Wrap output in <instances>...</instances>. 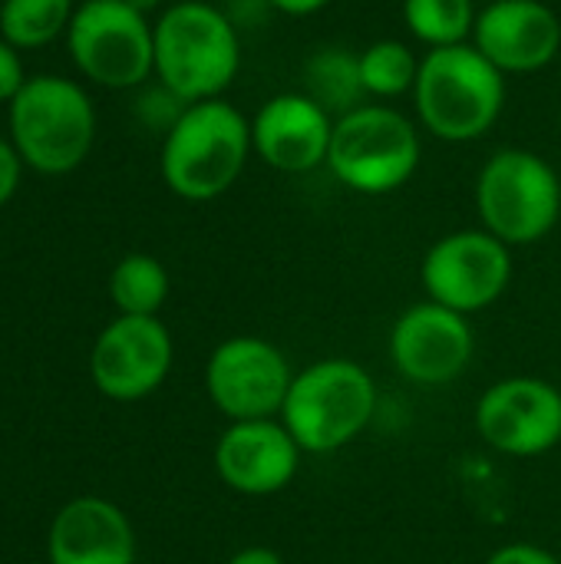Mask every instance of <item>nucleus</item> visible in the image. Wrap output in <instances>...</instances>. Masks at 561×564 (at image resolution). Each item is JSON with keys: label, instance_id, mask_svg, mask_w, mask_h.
<instances>
[{"label": "nucleus", "instance_id": "obj_24", "mask_svg": "<svg viewBox=\"0 0 561 564\" xmlns=\"http://www.w3.org/2000/svg\"><path fill=\"white\" fill-rule=\"evenodd\" d=\"M23 83H26V76H23L20 50L0 36V102H10L23 89Z\"/></svg>", "mask_w": 561, "mask_h": 564}, {"label": "nucleus", "instance_id": "obj_30", "mask_svg": "<svg viewBox=\"0 0 561 564\" xmlns=\"http://www.w3.org/2000/svg\"><path fill=\"white\" fill-rule=\"evenodd\" d=\"M559 129H561V106H559Z\"/></svg>", "mask_w": 561, "mask_h": 564}, {"label": "nucleus", "instance_id": "obj_7", "mask_svg": "<svg viewBox=\"0 0 561 564\" xmlns=\"http://www.w3.org/2000/svg\"><path fill=\"white\" fill-rule=\"evenodd\" d=\"M476 208L489 235L516 245H536L561 218L559 172L529 149H499L476 175Z\"/></svg>", "mask_w": 561, "mask_h": 564}, {"label": "nucleus", "instance_id": "obj_8", "mask_svg": "<svg viewBox=\"0 0 561 564\" xmlns=\"http://www.w3.org/2000/svg\"><path fill=\"white\" fill-rule=\"evenodd\" d=\"M66 46L76 69L106 89H136L155 76V40L145 13L126 0H83Z\"/></svg>", "mask_w": 561, "mask_h": 564}, {"label": "nucleus", "instance_id": "obj_16", "mask_svg": "<svg viewBox=\"0 0 561 564\" xmlns=\"http://www.w3.org/2000/svg\"><path fill=\"white\" fill-rule=\"evenodd\" d=\"M334 116L308 93H278L251 119L255 155L284 175H304L327 165Z\"/></svg>", "mask_w": 561, "mask_h": 564}, {"label": "nucleus", "instance_id": "obj_27", "mask_svg": "<svg viewBox=\"0 0 561 564\" xmlns=\"http://www.w3.org/2000/svg\"><path fill=\"white\" fill-rule=\"evenodd\" d=\"M228 564H284V558L268 545H248V549L235 552Z\"/></svg>", "mask_w": 561, "mask_h": 564}, {"label": "nucleus", "instance_id": "obj_17", "mask_svg": "<svg viewBox=\"0 0 561 564\" xmlns=\"http://www.w3.org/2000/svg\"><path fill=\"white\" fill-rule=\"evenodd\" d=\"M46 552L50 564H136V532L119 506L83 496L56 512Z\"/></svg>", "mask_w": 561, "mask_h": 564}, {"label": "nucleus", "instance_id": "obj_19", "mask_svg": "<svg viewBox=\"0 0 561 564\" xmlns=\"http://www.w3.org/2000/svg\"><path fill=\"white\" fill-rule=\"evenodd\" d=\"M109 297L119 314L155 317L169 297V271L152 254H126L109 274Z\"/></svg>", "mask_w": 561, "mask_h": 564}, {"label": "nucleus", "instance_id": "obj_2", "mask_svg": "<svg viewBox=\"0 0 561 564\" xmlns=\"http://www.w3.org/2000/svg\"><path fill=\"white\" fill-rule=\"evenodd\" d=\"M251 152V119L238 106L192 102L162 139V182L185 202H212L241 178Z\"/></svg>", "mask_w": 561, "mask_h": 564}, {"label": "nucleus", "instance_id": "obj_29", "mask_svg": "<svg viewBox=\"0 0 561 564\" xmlns=\"http://www.w3.org/2000/svg\"><path fill=\"white\" fill-rule=\"evenodd\" d=\"M126 3H129V7H136L139 13H145V17H149V10H155L162 0H126Z\"/></svg>", "mask_w": 561, "mask_h": 564}, {"label": "nucleus", "instance_id": "obj_22", "mask_svg": "<svg viewBox=\"0 0 561 564\" xmlns=\"http://www.w3.org/2000/svg\"><path fill=\"white\" fill-rule=\"evenodd\" d=\"M420 56L403 40H374L360 50V79L367 99H397L413 93Z\"/></svg>", "mask_w": 561, "mask_h": 564}, {"label": "nucleus", "instance_id": "obj_6", "mask_svg": "<svg viewBox=\"0 0 561 564\" xmlns=\"http://www.w3.org/2000/svg\"><path fill=\"white\" fill-rule=\"evenodd\" d=\"M377 413V383L344 357L317 360L294 373L281 423L301 453H337L354 443Z\"/></svg>", "mask_w": 561, "mask_h": 564}, {"label": "nucleus", "instance_id": "obj_15", "mask_svg": "<svg viewBox=\"0 0 561 564\" xmlns=\"http://www.w3.org/2000/svg\"><path fill=\"white\" fill-rule=\"evenodd\" d=\"M301 446L278 420L231 423L215 443V473L238 496H274L294 482Z\"/></svg>", "mask_w": 561, "mask_h": 564}, {"label": "nucleus", "instance_id": "obj_20", "mask_svg": "<svg viewBox=\"0 0 561 564\" xmlns=\"http://www.w3.org/2000/svg\"><path fill=\"white\" fill-rule=\"evenodd\" d=\"M476 17V0H403V23L427 50L470 43Z\"/></svg>", "mask_w": 561, "mask_h": 564}, {"label": "nucleus", "instance_id": "obj_11", "mask_svg": "<svg viewBox=\"0 0 561 564\" xmlns=\"http://www.w3.org/2000/svg\"><path fill=\"white\" fill-rule=\"evenodd\" d=\"M479 436L506 456L532 459L561 443V393L542 377H506L476 403Z\"/></svg>", "mask_w": 561, "mask_h": 564}, {"label": "nucleus", "instance_id": "obj_23", "mask_svg": "<svg viewBox=\"0 0 561 564\" xmlns=\"http://www.w3.org/2000/svg\"><path fill=\"white\" fill-rule=\"evenodd\" d=\"M139 116L149 122V126H155V129H162V132H169L175 122H179V116L188 109V102L185 99H179L172 89H165L162 83L155 86V89H149L142 99H139Z\"/></svg>", "mask_w": 561, "mask_h": 564}, {"label": "nucleus", "instance_id": "obj_13", "mask_svg": "<svg viewBox=\"0 0 561 564\" xmlns=\"http://www.w3.org/2000/svg\"><path fill=\"white\" fill-rule=\"evenodd\" d=\"M476 350L466 314L436 301L413 304L390 330V360L417 387H446L463 377Z\"/></svg>", "mask_w": 561, "mask_h": 564}, {"label": "nucleus", "instance_id": "obj_18", "mask_svg": "<svg viewBox=\"0 0 561 564\" xmlns=\"http://www.w3.org/2000/svg\"><path fill=\"white\" fill-rule=\"evenodd\" d=\"M304 93L321 102L334 119L367 102V89L360 79V53L344 46H324L304 63Z\"/></svg>", "mask_w": 561, "mask_h": 564}, {"label": "nucleus", "instance_id": "obj_1", "mask_svg": "<svg viewBox=\"0 0 561 564\" xmlns=\"http://www.w3.org/2000/svg\"><path fill=\"white\" fill-rule=\"evenodd\" d=\"M155 76L179 99H222L241 69L238 23L205 0H179L152 23Z\"/></svg>", "mask_w": 561, "mask_h": 564}, {"label": "nucleus", "instance_id": "obj_28", "mask_svg": "<svg viewBox=\"0 0 561 564\" xmlns=\"http://www.w3.org/2000/svg\"><path fill=\"white\" fill-rule=\"evenodd\" d=\"M268 7H274L278 13H288V17H311L317 10H324L331 0H265Z\"/></svg>", "mask_w": 561, "mask_h": 564}, {"label": "nucleus", "instance_id": "obj_25", "mask_svg": "<svg viewBox=\"0 0 561 564\" xmlns=\"http://www.w3.org/2000/svg\"><path fill=\"white\" fill-rule=\"evenodd\" d=\"M20 172H23V159L13 149L10 139H0V208L17 195L20 188Z\"/></svg>", "mask_w": 561, "mask_h": 564}, {"label": "nucleus", "instance_id": "obj_3", "mask_svg": "<svg viewBox=\"0 0 561 564\" xmlns=\"http://www.w3.org/2000/svg\"><path fill=\"white\" fill-rule=\"evenodd\" d=\"M410 96L420 129L433 139L476 142L506 109V73H499L473 43L427 50Z\"/></svg>", "mask_w": 561, "mask_h": 564}, {"label": "nucleus", "instance_id": "obj_4", "mask_svg": "<svg viewBox=\"0 0 561 564\" xmlns=\"http://www.w3.org/2000/svg\"><path fill=\"white\" fill-rule=\"evenodd\" d=\"M10 142L23 165L43 175L79 169L96 142V109L89 93L66 76H33L7 102Z\"/></svg>", "mask_w": 561, "mask_h": 564}, {"label": "nucleus", "instance_id": "obj_26", "mask_svg": "<svg viewBox=\"0 0 561 564\" xmlns=\"http://www.w3.org/2000/svg\"><path fill=\"white\" fill-rule=\"evenodd\" d=\"M486 564H561L552 552L539 549V545H529V542H513V545H503L489 555Z\"/></svg>", "mask_w": 561, "mask_h": 564}, {"label": "nucleus", "instance_id": "obj_12", "mask_svg": "<svg viewBox=\"0 0 561 564\" xmlns=\"http://www.w3.org/2000/svg\"><path fill=\"white\" fill-rule=\"evenodd\" d=\"M172 357V337L159 317L119 314L93 344L89 377L103 397L132 403L165 383Z\"/></svg>", "mask_w": 561, "mask_h": 564}, {"label": "nucleus", "instance_id": "obj_9", "mask_svg": "<svg viewBox=\"0 0 561 564\" xmlns=\"http://www.w3.org/2000/svg\"><path fill=\"white\" fill-rule=\"evenodd\" d=\"M430 301L476 314L493 307L513 281V251L486 228H463L440 238L420 268Z\"/></svg>", "mask_w": 561, "mask_h": 564}, {"label": "nucleus", "instance_id": "obj_21", "mask_svg": "<svg viewBox=\"0 0 561 564\" xmlns=\"http://www.w3.org/2000/svg\"><path fill=\"white\" fill-rule=\"evenodd\" d=\"M73 0H3L0 36L17 50H36L69 30Z\"/></svg>", "mask_w": 561, "mask_h": 564}, {"label": "nucleus", "instance_id": "obj_5", "mask_svg": "<svg viewBox=\"0 0 561 564\" xmlns=\"http://www.w3.org/2000/svg\"><path fill=\"white\" fill-rule=\"evenodd\" d=\"M423 159L420 126L393 106L364 102L334 119L327 169L357 195H390L403 188Z\"/></svg>", "mask_w": 561, "mask_h": 564}, {"label": "nucleus", "instance_id": "obj_10", "mask_svg": "<svg viewBox=\"0 0 561 564\" xmlns=\"http://www.w3.org/2000/svg\"><path fill=\"white\" fill-rule=\"evenodd\" d=\"M294 370L288 357L261 337H231L218 344L205 364V390L222 416L274 420L288 400Z\"/></svg>", "mask_w": 561, "mask_h": 564}, {"label": "nucleus", "instance_id": "obj_14", "mask_svg": "<svg viewBox=\"0 0 561 564\" xmlns=\"http://www.w3.org/2000/svg\"><path fill=\"white\" fill-rule=\"evenodd\" d=\"M470 43L499 73L529 76L559 56L561 20L542 0H489L476 17Z\"/></svg>", "mask_w": 561, "mask_h": 564}]
</instances>
